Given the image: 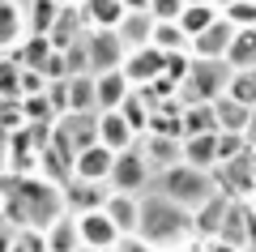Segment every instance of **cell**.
Listing matches in <instances>:
<instances>
[{"mask_svg":"<svg viewBox=\"0 0 256 252\" xmlns=\"http://www.w3.org/2000/svg\"><path fill=\"white\" fill-rule=\"evenodd\" d=\"M188 231H192V214H188V209H180L175 201L158 197V192L141 197V222H137V239H146L154 252H158V248H166V243H180Z\"/></svg>","mask_w":256,"mask_h":252,"instance_id":"6da1fadb","label":"cell"},{"mask_svg":"<svg viewBox=\"0 0 256 252\" xmlns=\"http://www.w3.org/2000/svg\"><path fill=\"white\" fill-rule=\"evenodd\" d=\"M158 197H166V201H175L180 209L196 214L210 197H218V184H214V175H205V171H196V167H188V162H180V167H171V171L158 175Z\"/></svg>","mask_w":256,"mask_h":252,"instance_id":"7a4b0ae2","label":"cell"},{"mask_svg":"<svg viewBox=\"0 0 256 252\" xmlns=\"http://www.w3.org/2000/svg\"><path fill=\"white\" fill-rule=\"evenodd\" d=\"M150 162L141 158V150L132 145V150H124V154H116V162H111V175H107V188L111 192H120V197H141L146 192V184H150Z\"/></svg>","mask_w":256,"mask_h":252,"instance_id":"3957f363","label":"cell"},{"mask_svg":"<svg viewBox=\"0 0 256 252\" xmlns=\"http://www.w3.org/2000/svg\"><path fill=\"white\" fill-rule=\"evenodd\" d=\"M226 81H230V69H226V64L192 60L188 81H184V94H188V103H218L222 94H226Z\"/></svg>","mask_w":256,"mask_h":252,"instance_id":"277c9868","label":"cell"},{"mask_svg":"<svg viewBox=\"0 0 256 252\" xmlns=\"http://www.w3.org/2000/svg\"><path fill=\"white\" fill-rule=\"evenodd\" d=\"M86 56H90V77H102V73H116L124 69V43H120V35H111V30H90L86 35Z\"/></svg>","mask_w":256,"mask_h":252,"instance_id":"5b68a950","label":"cell"},{"mask_svg":"<svg viewBox=\"0 0 256 252\" xmlns=\"http://www.w3.org/2000/svg\"><path fill=\"white\" fill-rule=\"evenodd\" d=\"M77 235H82V248H90V252H116V243L124 239V235L116 231V222H111L102 209L77 214Z\"/></svg>","mask_w":256,"mask_h":252,"instance_id":"8992f818","label":"cell"},{"mask_svg":"<svg viewBox=\"0 0 256 252\" xmlns=\"http://www.w3.org/2000/svg\"><path fill=\"white\" fill-rule=\"evenodd\" d=\"M162 52H154V47H141V52H128L124 56V77L132 90H146V86H154V81H162Z\"/></svg>","mask_w":256,"mask_h":252,"instance_id":"52a82bcc","label":"cell"},{"mask_svg":"<svg viewBox=\"0 0 256 252\" xmlns=\"http://www.w3.org/2000/svg\"><path fill=\"white\" fill-rule=\"evenodd\" d=\"M230 39H235V30L218 18L205 35H196L188 43V56H192V60H205V64H222V60H226V52H230Z\"/></svg>","mask_w":256,"mask_h":252,"instance_id":"ba28073f","label":"cell"},{"mask_svg":"<svg viewBox=\"0 0 256 252\" xmlns=\"http://www.w3.org/2000/svg\"><path fill=\"white\" fill-rule=\"evenodd\" d=\"M120 43H124V52H141V47H150V35H154V18L146 13V0H128V18L120 22Z\"/></svg>","mask_w":256,"mask_h":252,"instance_id":"9c48e42d","label":"cell"},{"mask_svg":"<svg viewBox=\"0 0 256 252\" xmlns=\"http://www.w3.org/2000/svg\"><path fill=\"white\" fill-rule=\"evenodd\" d=\"M111 162H116V154H111L107 145H90V150H82V154L73 158V180H82V184H102V188H107Z\"/></svg>","mask_w":256,"mask_h":252,"instance_id":"30bf717a","label":"cell"},{"mask_svg":"<svg viewBox=\"0 0 256 252\" xmlns=\"http://www.w3.org/2000/svg\"><path fill=\"white\" fill-rule=\"evenodd\" d=\"M137 150H141V158L150 162V171H171V167H180L184 162V154H180V141H171V137H154V133H146L137 141Z\"/></svg>","mask_w":256,"mask_h":252,"instance_id":"8fae6325","label":"cell"},{"mask_svg":"<svg viewBox=\"0 0 256 252\" xmlns=\"http://www.w3.org/2000/svg\"><path fill=\"white\" fill-rule=\"evenodd\" d=\"M132 94V86H128L124 73H102V77H94V107H98V116H107V111H120L124 107V99Z\"/></svg>","mask_w":256,"mask_h":252,"instance_id":"7c38bea8","label":"cell"},{"mask_svg":"<svg viewBox=\"0 0 256 252\" xmlns=\"http://www.w3.org/2000/svg\"><path fill=\"white\" fill-rule=\"evenodd\" d=\"M82 18L90 30H111L116 35L120 22L128 18V0H82Z\"/></svg>","mask_w":256,"mask_h":252,"instance_id":"4fadbf2b","label":"cell"},{"mask_svg":"<svg viewBox=\"0 0 256 252\" xmlns=\"http://www.w3.org/2000/svg\"><path fill=\"white\" fill-rule=\"evenodd\" d=\"M180 154L188 167H196V171L214 175L218 171V133H205V137H184L180 141Z\"/></svg>","mask_w":256,"mask_h":252,"instance_id":"5bb4252c","label":"cell"},{"mask_svg":"<svg viewBox=\"0 0 256 252\" xmlns=\"http://www.w3.org/2000/svg\"><path fill=\"white\" fill-rule=\"evenodd\" d=\"M82 26H86V18H82V5H60V18H56V26H52V47L56 52H68L73 43H82Z\"/></svg>","mask_w":256,"mask_h":252,"instance_id":"9a60e30c","label":"cell"},{"mask_svg":"<svg viewBox=\"0 0 256 252\" xmlns=\"http://www.w3.org/2000/svg\"><path fill=\"white\" fill-rule=\"evenodd\" d=\"M26 39V18H22V5L13 0H0V56H13Z\"/></svg>","mask_w":256,"mask_h":252,"instance_id":"2e32d148","label":"cell"},{"mask_svg":"<svg viewBox=\"0 0 256 252\" xmlns=\"http://www.w3.org/2000/svg\"><path fill=\"white\" fill-rule=\"evenodd\" d=\"M102 214L116 222L120 235H137V222H141V197H120V192H111L107 205H102Z\"/></svg>","mask_w":256,"mask_h":252,"instance_id":"e0dca14e","label":"cell"},{"mask_svg":"<svg viewBox=\"0 0 256 252\" xmlns=\"http://www.w3.org/2000/svg\"><path fill=\"white\" fill-rule=\"evenodd\" d=\"M52 56H56L52 39H34V35H26V39H22V47L9 56V60L18 64V69H30V73H47Z\"/></svg>","mask_w":256,"mask_h":252,"instance_id":"ac0fdd59","label":"cell"},{"mask_svg":"<svg viewBox=\"0 0 256 252\" xmlns=\"http://www.w3.org/2000/svg\"><path fill=\"white\" fill-rule=\"evenodd\" d=\"M98 145H107L111 154H124L137 145V137H132V128L124 124V116L120 111H107V116H98Z\"/></svg>","mask_w":256,"mask_h":252,"instance_id":"d6986e66","label":"cell"},{"mask_svg":"<svg viewBox=\"0 0 256 252\" xmlns=\"http://www.w3.org/2000/svg\"><path fill=\"white\" fill-rule=\"evenodd\" d=\"M218 22V5H210V0H184V13H180V30L188 35V43L196 35H205V30Z\"/></svg>","mask_w":256,"mask_h":252,"instance_id":"ffe728a7","label":"cell"},{"mask_svg":"<svg viewBox=\"0 0 256 252\" xmlns=\"http://www.w3.org/2000/svg\"><path fill=\"white\" fill-rule=\"evenodd\" d=\"M60 5L64 0H34V5H22V18H26V35L34 39H47L60 18Z\"/></svg>","mask_w":256,"mask_h":252,"instance_id":"44dd1931","label":"cell"},{"mask_svg":"<svg viewBox=\"0 0 256 252\" xmlns=\"http://www.w3.org/2000/svg\"><path fill=\"white\" fill-rule=\"evenodd\" d=\"M222 64H226L230 73H256V30H235L230 52H226Z\"/></svg>","mask_w":256,"mask_h":252,"instance_id":"7402d4cb","label":"cell"},{"mask_svg":"<svg viewBox=\"0 0 256 252\" xmlns=\"http://www.w3.org/2000/svg\"><path fill=\"white\" fill-rule=\"evenodd\" d=\"M226 205H230V197H210L196 214H192V231H201V235H210V239H218V231H222V218H226Z\"/></svg>","mask_w":256,"mask_h":252,"instance_id":"603a6c76","label":"cell"},{"mask_svg":"<svg viewBox=\"0 0 256 252\" xmlns=\"http://www.w3.org/2000/svg\"><path fill=\"white\" fill-rule=\"evenodd\" d=\"M214 120H218V133H244V137H248L252 111H248V107H239L235 99H226V94H222V99L214 103Z\"/></svg>","mask_w":256,"mask_h":252,"instance_id":"cb8c5ba5","label":"cell"},{"mask_svg":"<svg viewBox=\"0 0 256 252\" xmlns=\"http://www.w3.org/2000/svg\"><path fill=\"white\" fill-rule=\"evenodd\" d=\"M64 94H68V116H98V107H94V77H68Z\"/></svg>","mask_w":256,"mask_h":252,"instance_id":"d4e9b609","label":"cell"},{"mask_svg":"<svg viewBox=\"0 0 256 252\" xmlns=\"http://www.w3.org/2000/svg\"><path fill=\"white\" fill-rule=\"evenodd\" d=\"M43 239H47V252H77V248H82L77 218H73V214H64L60 222H52V226L43 231Z\"/></svg>","mask_w":256,"mask_h":252,"instance_id":"484cf974","label":"cell"},{"mask_svg":"<svg viewBox=\"0 0 256 252\" xmlns=\"http://www.w3.org/2000/svg\"><path fill=\"white\" fill-rule=\"evenodd\" d=\"M205 133H218L214 103H184V137H205Z\"/></svg>","mask_w":256,"mask_h":252,"instance_id":"4316f807","label":"cell"},{"mask_svg":"<svg viewBox=\"0 0 256 252\" xmlns=\"http://www.w3.org/2000/svg\"><path fill=\"white\" fill-rule=\"evenodd\" d=\"M150 47L162 56H175V52H188V35L180 30V22H154V35H150Z\"/></svg>","mask_w":256,"mask_h":252,"instance_id":"83f0119b","label":"cell"},{"mask_svg":"<svg viewBox=\"0 0 256 252\" xmlns=\"http://www.w3.org/2000/svg\"><path fill=\"white\" fill-rule=\"evenodd\" d=\"M120 116H124V124L132 128V137H137V141L150 133V103H146V94H141V90H132V94L124 99Z\"/></svg>","mask_w":256,"mask_h":252,"instance_id":"f1b7e54d","label":"cell"},{"mask_svg":"<svg viewBox=\"0 0 256 252\" xmlns=\"http://www.w3.org/2000/svg\"><path fill=\"white\" fill-rule=\"evenodd\" d=\"M218 18L230 30H256V0H226L218 5Z\"/></svg>","mask_w":256,"mask_h":252,"instance_id":"f546056e","label":"cell"},{"mask_svg":"<svg viewBox=\"0 0 256 252\" xmlns=\"http://www.w3.org/2000/svg\"><path fill=\"white\" fill-rule=\"evenodd\" d=\"M226 99H235L239 107L256 111V73H230V81H226Z\"/></svg>","mask_w":256,"mask_h":252,"instance_id":"4dcf8cb0","label":"cell"},{"mask_svg":"<svg viewBox=\"0 0 256 252\" xmlns=\"http://www.w3.org/2000/svg\"><path fill=\"white\" fill-rule=\"evenodd\" d=\"M248 150H252V145H248L244 133H218V167H226V162L244 158Z\"/></svg>","mask_w":256,"mask_h":252,"instance_id":"1f68e13d","label":"cell"},{"mask_svg":"<svg viewBox=\"0 0 256 252\" xmlns=\"http://www.w3.org/2000/svg\"><path fill=\"white\" fill-rule=\"evenodd\" d=\"M0 99H22V69L9 56H0Z\"/></svg>","mask_w":256,"mask_h":252,"instance_id":"d6a6232c","label":"cell"},{"mask_svg":"<svg viewBox=\"0 0 256 252\" xmlns=\"http://www.w3.org/2000/svg\"><path fill=\"white\" fill-rule=\"evenodd\" d=\"M146 13H150L154 22H180L184 0H146Z\"/></svg>","mask_w":256,"mask_h":252,"instance_id":"836d02e7","label":"cell"},{"mask_svg":"<svg viewBox=\"0 0 256 252\" xmlns=\"http://www.w3.org/2000/svg\"><path fill=\"white\" fill-rule=\"evenodd\" d=\"M13 252H47V239L43 231H13Z\"/></svg>","mask_w":256,"mask_h":252,"instance_id":"e575fe53","label":"cell"},{"mask_svg":"<svg viewBox=\"0 0 256 252\" xmlns=\"http://www.w3.org/2000/svg\"><path fill=\"white\" fill-rule=\"evenodd\" d=\"M116 252H154V248H150L146 239H137V235H124V239L116 243Z\"/></svg>","mask_w":256,"mask_h":252,"instance_id":"d590c367","label":"cell"},{"mask_svg":"<svg viewBox=\"0 0 256 252\" xmlns=\"http://www.w3.org/2000/svg\"><path fill=\"white\" fill-rule=\"evenodd\" d=\"M248 145L256 150V111H252V124H248Z\"/></svg>","mask_w":256,"mask_h":252,"instance_id":"8d00e7d4","label":"cell"},{"mask_svg":"<svg viewBox=\"0 0 256 252\" xmlns=\"http://www.w3.org/2000/svg\"><path fill=\"white\" fill-rule=\"evenodd\" d=\"M77 252H90V248H77Z\"/></svg>","mask_w":256,"mask_h":252,"instance_id":"74e56055","label":"cell"}]
</instances>
